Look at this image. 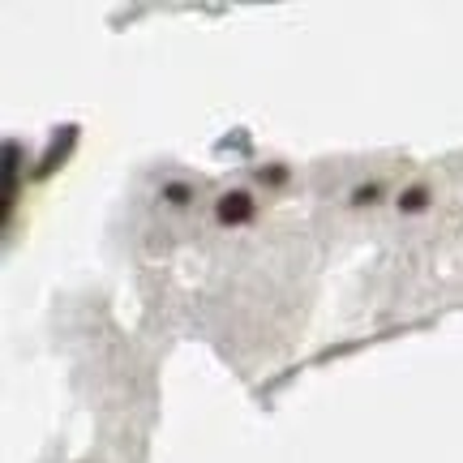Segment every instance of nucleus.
<instances>
[{
    "instance_id": "nucleus-1",
    "label": "nucleus",
    "mask_w": 463,
    "mask_h": 463,
    "mask_svg": "<svg viewBox=\"0 0 463 463\" xmlns=\"http://www.w3.org/2000/svg\"><path fill=\"white\" fill-rule=\"evenodd\" d=\"M73 142H78V129H73V125H65V129H61V137H52V146H48V155H43V164L34 167V176H39V181H48L52 172L65 164V155L73 150Z\"/></svg>"
},
{
    "instance_id": "nucleus-2",
    "label": "nucleus",
    "mask_w": 463,
    "mask_h": 463,
    "mask_svg": "<svg viewBox=\"0 0 463 463\" xmlns=\"http://www.w3.org/2000/svg\"><path fill=\"white\" fill-rule=\"evenodd\" d=\"M17 202V142H5V211H0V228H9Z\"/></svg>"
},
{
    "instance_id": "nucleus-3",
    "label": "nucleus",
    "mask_w": 463,
    "mask_h": 463,
    "mask_svg": "<svg viewBox=\"0 0 463 463\" xmlns=\"http://www.w3.org/2000/svg\"><path fill=\"white\" fill-rule=\"evenodd\" d=\"M215 215L223 219V223H249V219H253V198H249V194H228V198L215 206Z\"/></svg>"
},
{
    "instance_id": "nucleus-4",
    "label": "nucleus",
    "mask_w": 463,
    "mask_h": 463,
    "mask_svg": "<svg viewBox=\"0 0 463 463\" xmlns=\"http://www.w3.org/2000/svg\"><path fill=\"white\" fill-rule=\"evenodd\" d=\"M425 189H408V194H403V202H399V206H403V211H420V206H425Z\"/></svg>"
}]
</instances>
